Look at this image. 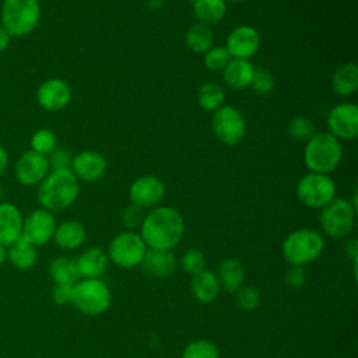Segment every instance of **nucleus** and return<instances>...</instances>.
Returning <instances> with one entry per match:
<instances>
[{
    "instance_id": "nucleus-10",
    "label": "nucleus",
    "mask_w": 358,
    "mask_h": 358,
    "mask_svg": "<svg viewBox=\"0 0 358 358\" xmlns=\"http://www.w3.org/2000/svg\"><path fill=\"white\" fill-rule=\"evenodd\" d=\"M213 133L225 145L239 144L246 136L245 116L235 106L222 105L213 115Z\"/></svg>"
},
{
    "instance_id": "nucleus-43",
    "label": "nucleus",
    "mask_w": 358,
    "mask_h": 358,
    "mask_svg": "<svg viewBox=\"0 0 358 358\" xmlns=\"http://www.w3.org/2000/svg\"><path fill=\"white\" fill-rule=\"evenodd\" d=\"M8 161H10L8 152H7V150L0 144V176L6 172V169H7V166H8Z\"/></svg>"
},
{
    "instance_id": "nucleus-27",
    "label": "nucleus",
    "mask_w": 358,
    "mask_h": 358,
    "mask_svg": "<svg viewBox=\"0 0 358 358\" xmlns=\"http://www.w3.org/2000/svg\"><path fill=\"white\" fill-rule=\"evenodd\" d=\"M192 6L197 22L207 27L218 24L227 14V3L224 0H197Z\"/></svg>"
},
{
    "instance_id": "nucleus-14",
    "label": "nucleus",
    "mask_w": 358,
    "mask_h": 358,
    "mask_svg": "<svg viewBox=\"0 0 358 358\" xmlns=\"http://www.w3.org/2000/svg\"><path fill=\"white\" fill-rule=\"evenodd\" d=\"M73 96L70 84L63 78H48L36 90L38 105L48 112H59L64 109Z\"/></svg>"
},
{
    "instance_id": "nucleus-26",
    "label": "nucleus",
    "mask_w": 358,
    "mask_h": 358,
    "mask_svg": "<svg viewBox=\"0 0 358 358\" xmlns=\"http://www.w3.org/2000/svg\"><path fill=\"white\" fill-rule=\"evenodd\" d=\"M331 88L340 96H351L358 90V66L354 62L341 64L331 77Z\"/></svg>"
},
{
    "instance_id": "nucleus-6",
    "label": "nucleus",
    "mask_w": 358,
    "mask_h": 358,
    "mask_svg": "<svg viewBox=\"0 0 358 358\" xmlns=\"http://www.w3.org/2000/svg\"><path fill=\"white\" fill-rule=\"evenodd\" d=\"M110 289L99 278H84L74 284L71 303L85 316L102 315L110 306Z\"/></svg>"
},
{
    "instance_id": "nucleus-30",
    "label": "nucleus",
    "mask_w": 358,
    "mask_h": 358,
    "mask_svg": "<svg viewBox=\"0 0 358 358\" xmlns=\"http://www.w3.org/2000/svg\"><path fill=\"white\" fill-rule=\"evenodd\" d=\"M225 101V91L217 83H206L197 92V103L207 112L218 110Z\"/></svg>"
},
{
    "instance_id": "nucleus-19",
    "label": "nucleus",
    "mask_w": 358,
    "mask_h": 358,
    "mask_svg": "<svg viewBox=\"0 0 358 358\" xmlns=\"http://www.w3.org/2000/svg\"><path fill=\"white\" fill-rule=\"evenodd\" d=\"M141 266L147 274L157 278H166L176 268V257L172 250L147 249Z\"/></svg>"
},
{
    "instance_id": "nucleus-45",
    "label": "nucleus",
    "mask_w": 358,
    "mask_h": 358,
    "mask_svg": "<svg viewBox=\"0 0 358 358\" xmlns=\"http://www.w3.org/2000/svg\"><path fill=\"white\" fill-rule=\"evenodd\" d=\"M148 6H150V8H152V10L161 8V7L164 6V0H148Z\"/></svg>"
},
{
    "instance_id": "nucleus-31",
    "label": "nucleus",
    "mask_w": 358,
    "mask_h": 358,
    "mask_svg": "<svg viewBox=\"0 0 358 358\" xmlns=\"http://www.w3.org/2000/svg\"><path fill=\"white\" fill-rule=\"evenodd\" d=\"M29 144L32 151L48 157L57 147V137L52 130L43 127L34 131Z\"/></svg>"
},
{
    "instance_id": "nucleus-33",
    "label": "nucleus",
    "mask_w": 358,
    "mask_h": 358,
    "mask_svg": "<svg viewBox=\"0 0 358 358\" xmlns=\"http://www.w3.org/2000/svg\"><path fill=\"white\" fill-rule=\"evenodd\" d=\"M182 358H218V350L208 340H194L185 347Z\"/></svg>"
},
{
    "instance_id": "nucleus-28",
    "label": "nucleus",
    "mask_w": 358,
    "mask_h": 358,
    "mask_svg": "<svg viewBox=\"0 0 358 358\" xmlns=\"http://www.w3.org/2000/svg\"><path fill=\"white\" fill-rule=\"evenodd\" d=\"M187 48L194 53H206L214 46V32L210 27L196 22L185 34Z\"/></svg>"
},
{
    "instance_id": "nucleus-29",
    "label": "nucleus",
    "mask_w": 358,
    "mask_h": 358,
    "mask_svg": "<svg viewBox=\"0 0 358 358\" xmlns=\"http://www.w3.org/2000/svg\"><path fill=\"white\" fill-rule=\"evenodd\" d=\"M49 275L55 284H76L80 274L76 264V260L60 256L50 262Z\"/></svg>"
},
{
    "instance_id": "nucleus-7",
    "label": "nucleus",
    "mask_w": 358,
    "mask_h": 358,
    "mask_svg": "<svg viewBox=\"0 0 358 358\" xmlns=\"http://www.w3.org/2000/svg\"><path fill=\"white\" fill-rule=\"evenodd\" d=\"M355 213L357 210L350 200L334 197L329 204L320 208V228L327 236L344 238L354 228Z\"/></svg>"
},
{
    "instance_id": "nucleus-21",
    "label": "nucleus",
    "mask_w": 358,
    "mask_h": 358,
    "mask_svg": "<svg viewBox=\"0 0 358 358\" xmlns=\"http://www.w3.org/2000/svg\"><path fill=\"white\" fill-rule=\"evenodd\" d=\"M80 277L98 278L108 267V256L99 248H88L76 259Z\"/></svg>"
},
{
    "instance_id": "nucleus-38",
    "label": "nucleus",
    "mask_w": 358,
    "mask_h": 358,
    "mask_svg": "<svg viewBox=\"0 0 358 358\" xmlns=\"http://www.w3.org/2000/svg\"><path fill=\"white\" fill-rule=\"evenodd\" d=\"M144 208L130 203L123 211H122V224L127 228V231H134L141 227V222L144 220Z\"/></svg>"
},
{
    "instance_id": "nucleus-2",
    "label": "nucleus",
    "mask_w": 358,
    "mask_h": 358,
    "mask_svg": "<svg viewBox=\"0 0 358 358\" xmlns=\"http://www.w3.org/2000/svg\"><path fill=\"white\" fill-rule=\"evenodd\" d=\"M80 193V180L71 169L50 171L38 185L36 197L42 208L55 213L69 208L77 200Z\"/></svg>"
},
{
    "instance_id": "nucleus-4",
    "label": "nucleus",
    "mask_w": 358,
    "mask_h": 358,
    "mask_svg": "<svg viewBox=\"0 0 358 358\" xmlns=\"http://www.w3.org/2000/svg\"><path fill=\"white\" fill-rule=\"evenodd\" d=\"M39 21V0H3L0 25L11 38H22L32 34Z\"/></svg>"
},
{
    "instance_id": "nucleus-34",
    "label": "nucleus",
    "mask_w": 358,
    "mask_h": 358,
    "mask_svg": "<svg viewBox=\"0 0 358 358\" xmlns=\"http://www.w3.org/2000/svg\"><path fill=\"white\" fill-rule=\"evenodd\" d=\"M231 59L225 46H213L204 53V67L210 71H222Z\"/></svg>"
},
{
    "instance_id": "nucleus-8",
    "label": "nucleus",
    "mask_w": 358,
    "mask_h": 358,
    "mask_svg": "<svg viewBox=\"0 0 358 358\" xmlns=\"http://www.w3.org/2000/svg\"><path fill=\"white\" fill-rule=\"evenodd\" d=\"M298 200L308 208H323L336 197V183L326 173L303 175L295 189Z\"/></svg>"
},
{
    "instance_id": "nucleus-9",
    "label": "nucleus",
    "mask_w": 358,
    "mask_h": 358,
    "mask_svg": "<svg viewBox=\"0 0 358 358\" xmlns=\"http://www.w3.org/2000/svg\"><path fill=\"white\" fill-rule=\"evenodd\" d=\"M147 249L148 248L140 234L134 231H123L115 235L110 241L108 257L120 268H131L141 264Z\"/></svg>"
},
{
    "instance_id": "nucleus-16",
    "label": "nucleus",
    "mask_w": 358,
    "mask_h": 358,
    "mask_svg": "<svg viewBox=\"0 0 358 358\" xmlns=\"http://www.w3.org/2000/svg\"><path fill=\"white\" fill-rule=\"evenodd\" d=\"M260 48V35L252 25H239L234 28L228 38L225 49L232 59L249 60Z\"/></svg>"
},
{
    "instance_id": "nucleus-3",
    "label": "nucleus",
    "mask_w": 358,
    "mask_h": 358,
    "mask_svg": "<svg viewBox=\"0 0 358 358\" xmlns=\"http://www.w3.org/2000/svg\"><path fill=\"white\" fill-rule=\"evenodd\" d=\"M341 158V141L329 131H316L305 143L303 162L310 172L329 175L338 166Z\"/></svg>"
},
{
    "instance_id": "nucleus-35",
    "label": "nucleus",
    "mask_w": 358,
    "mask_h": 358,
    "mask_svg": "<svg viewBox=\"0 0 358 358\" xmlns=\"http://www.w3.org/2000/svg\"><path fill=\"white\" fill-rule=\"evenodd\" d=\"M235 302L236 305L245 310V312H252L255 310L259 303H260V295L257 289L252 285H242L238 288L235 292Z\"/></svg>"
},
{
    "instance_id": "nucleus-37",
    "label": "nucleus",
    "mask_w": 358,
    "mask_h": 358,
    "mask_svg": "<svg viewBox=\"0 0 358 358\" xmlns=\"http://www.w3.org/2000/svg\"><path fill=\"white\" fill-rule=\"evenodd\" d=\"M180 266L185 273L194 275L206 268V257L203 252L197 249H189L182 255Z\"/></svg>"
},
{
    "instance_id": "nucleus-48",
    "label": "nucleus",
    "mask_w": 358,
    "mask_h": 358,
    "mask_svg": "<svg viewBox=\"0 0 358 358\" xmlns=\"http://www.w3.org/2000/svg\"><path fill=\"white\" fill-rule=\"evenodd\" d=\"M224 1H225V3H227V1H231V3H239V1H243V0H224Z\"/></svg>"
},
{
    "instance_id": "nucleus-24",
    "label": "nucleus",
    "mask_w": 358,
    "mask_h": 358,
    "mask_svg": "<svg viewBox=\"0 0 358 358\" xmlns=\"http://www.w3.org/2000/svg\"><path fill=\"white\" fill-rule=\"evenodd\" d=\"M7 260L21 271L29 270L36 264L38 252L36 246L32 245L22 235L7 248Z\"/></svg>"
},
{
    "instance_id": "nucleus-17",
    "label": "nucleus",
    "mask_w": 358,
    "mask_h": 358,
    "mask_svg": "<svg viewBox=\"0 0 358 358\" xmlns=\"http://www.w3.org/2000/svg\"><path fill=\"white\" fill-rule=\"evenodd\" d=\"M70 169L78 180L95 182L103 176L106 171V159L98 151L85 150L73 157Z\"/></svg>"
},
{
    "instance_id": "nucleus-22",
    "label": "nucleus",
    "mask_w": 358,
    "mask_h": 358,
    "mask_svg": "<svg viewBox=\"0 0 358 358\" xmlns=\"http://www.w3.org/2000/svg\"><path fill=\"white\" fill-rule=\"evenodd\" d=\"M215 275H217L221 289H224L229 294H235L238 291V288L243 285L245 268H243V264L238 259L228 257L220 263Z\"/></svg>"
},
{
    "instance_id": "nucleus-47",
    "label": "nucleus",
    "mask_w": 358,
    "mask_h": 358,
    "mask_svg": "<svg viewBox=\"0 0 358 358\" xmlns=\"http://www.w3.org/2000/svg\"><path fill=\"white\" fill-rule=\"evenodd\" d=\"M1 199H3V187L0 185V203H1Z\"/></svg>"
},
{
    "instance_id": "nucleus-5",
    "label": "nucleus",
    "mask_w": 358,
    "mask_h": 358,
    "mask_svg": "<svg viewBox=\"0 0 358 358\" xmlns=\"http://www.w3.org/2000/svg\"><path fill=\"white\" fill-rule=\"evenodd\" d=\"M324 248V239L313 228H299L288 234L282 242V256L289 266H305L316 260Z\"/></svg>"
},
{
    "instance_id": "nucleus-49",
    "label": "nucleus",
    "mask_w": 358,
    "mask_h": 358,
    "mask_svg": "<svg viewBox=\"0 0 358 358\" xmlns=\"http://www.w3.org/2000/svg\"><path fill=\"white\" fill-rule=\"evenodd\" d=\"M187 1H189V3H192V4H193V3H196V1H197V0H187Z\"/></svg>"
},
{
    "instance_id": "nucleus-20",
    "label": "nucleus",
    "mask_w": 358,
    "mask_h": 358,
    "mask_svg": "<svg viewBox=\"0 0 358 358\" xmlns=\"http://www.w3.org/2000/svg\"><path fill=\"white\" fill-rule=\"evenodd\" d=\"M87 236V229L83 222L76 220H67L56 225L53 241L63 250H76L78 249Z\"/></svg>"
},
{
    "instance_id": "nucleus-32",
    "label": "nucleus",
    "mask_w": 358,
    "mask_h": 358,
    "mask_svg": "<svg viewBox=\"0 0 358 358\" xmlns=\"http://www.w3.org/2000/svg\"><path fill=\"white\" fill-rule=\"evenodd\" d=\"M315 133V123L308 116H295L288 124L289 137L299 143H306Z\"/></svg>"
},
{
    "instance_id": "nucleus-44",
    "label": "nucleus",
    "mask_w": 358,
    "mask_h": 358,
    "mask_svg": "<svg viewBox=\"0 0 358 358\" xmlns=\"http://www.w3.org/2000/svg\"><path fill=\"white\" fill-rule=\"evenodd\" d=\"M347 252L351 256V259L355 262L357 260V253H358V248H357V241L351 239V242L347 246Z\"/></svg>"
},
{
    "instance_id": "nucleus-42",
    "label": "nucleus",
    "mask_w": 358,
    "mask_h": 358,
    "mask_svg": "<svg viewBox=\"0 0 358 358\" xmlns=\"http://www.w3.org/2000/svg\"><path fill=\"white\" fill-rule=\"evenodd\" d=\"M11 43V36L6 32V29L0 25V53L6 52Z\"/></svg>"
},
{
    "instance_id": "nucleus-40",
    "label": "nucleus",
    "mask_w": 358,
    "mask_h": 358,
    "mask_svg": "<svg viewBox=\"0 0 358 358\" xmlns=\"http://www.w3.org/2000/svg\"><path fill=\"white\" fill-rule=\"evenodd\" d=\"M73 288H74V284H55L50 294L52 301L59 306L71 303Z\"/></svg>"
},
{
    "instance_id": "nucleus-46",
    "label": "nucleus",
    "mask_w": 358,
    "mask_h": 358,
    "mask_svg": "<svg viewBox=\"0 0 358 358\" xmlns=\"http://www.w3.org/2000/svg\"><path fill=\"white\" fill-rule=\"evenodd\" d=\"M7 260V248L0 245V264H3Z\"/></svg>"
},
{
    "instance_id": "nucleus-25",
    "label": "nucleus",
    "mask_w": 358,
    "mask_h": 358,
    "mask_svg": "<svg viewBox=\"0 0 358 358\" xmlns=\"http://www.w3.org/2000/svg\"><path fill=\"white\" fill-rule=\"evenodd\" d=\"M255 67L249 60L231 59L222 70L224 83L232 90H243L250 85Z\"/></svg>"
},
{
    "instance_id": "nucleus-18",
    "label": "nucleus",
    "mask_w": 358,
    "mask_h": 358,
    "mask_svg": "<svg viewBox=\"0 0 358 358\" xmlns=\"http://www.w3.org/2000/svg\"><path fill=\"white\" fill-rule=\"evenodd\" d=\"M24 217L20 208L10 203H0V245L8 248L22 235Z\"/></svg>"
},
{
    "instance_id": "nucleus-41",
    "label": "nucleus",
    "mask_w": 358,
    "mask_h": 358,
    "mask_svg": "<svg viewBox=\"0 0 358 358\" xmlns=\"http://www.w3.org/2000/svg\"><path fill=\"white\" fill-rule=\"evenodd\" d=\"M306 281V271L302 266H289V268L285 273V282L289 287L299 288Z\"/></svg>"
},
{
    "instance_id": "nucleus-36",
    "label": "nucleus",
    "mask_w": 358,
    "mask_h": 358,
    "mask_svg": "<svg viewBox=\"0 0 358 358\" xmlns=\"http://www.w3.org/2000/svg\"><path fill=\"white\" fill-rule=\"evenodd\" d=\"M274 85H275V81H274V77L273 74L266 70V69H255L253 71V77H252V81H250V85L252 90L259 94V95H267L270 94L273 90H274Z\"/></svg>"
},
{
    "instance_id": "nucleus-13",
    "label": "nucleus",
    "mask_w": 358,
    "mask_h": 358,
    "mask_svg": "<svg viewBox=\"0 0 358 358\" xmlns=\"http://www.w3.org/2000/svg\"><path fill=\"white\" fill-rule=\"evenodd\" d=\"M166 186L162 179L154 175H144L131 182L129 187V199L141 208H154L165 197Z\"/></svg>"
},
{
    "instance_id": "nucleus-11",
    "label": "nucleus",
    "mask_w": 358,
    "mask_h": 358,
    "mask_svg": "<svg viewBox=\"0 0 358 358\" xmlns=\"http://www.w3.org/2000/svg\"><path fill=\"white\" fill-rule=\"evenodd\" d=\"M329 133L336 138L354 140L358 137V106L354 102H340L327 115Z\"/></svg>"
},
{
    "instance_id": "nucleus-12",
    "label": "nucleus",
    "mask_w": 358,
    "mask_h": 358,
    "mask_svg": "<svg viewBox=\"0 0 358 358\" xmlns=\"http://www.w3.org/2000/svg\"><path fill=\"white\" fill-rule=\"evenodd\" d=\"M56 218L53 213L45 208H35L22 221V236L35 246H43L50 239L56 229Z\"/></svg>"
},
{
    "instance_id": "nucleus-15",
    "label": "nucleus",
    "mask_w": 358,
    "mask_h": 358,
    "mask_svg": "<svg viewBox=\"0 0 358 358\" xmlns=\"http://www.w3.org/2000/svg\"><path fill=\"white\" fill-rule=\"evenodd\" d=\"M50 172V165L46 155L32 150L25 151L14 166L15 179L24 186H38Z\"/></svg>"
},
{
    "instance_id": "nucleus-1",
    "label": "nucleus",
    "mask_w": 358,
    "mask_h": 358,
    "mask_svg": "<svg viewBox=\"0 0 358 358\" xmlns=\"http://www.w3.org/2000/svg\"><path fill=\"white\" fill-rule=\"evenodd\" d=\"M182 214L169 206H157L144 215L140 236L148 249L172 250L183 238Z\"/></svg>"
},
{
    "instance_id": "nucleus-23",
    "label": "nucleus",
    "mask_w": 358,
    "mask_h": 358,
    "mask_svg": "<svg viewBox=\"0 0 358 358\" xmlns=\"http://www.w3.org/2000/svg\"><path fill=\"white\" fill-rule=\"evenodd\" d=\"M190 291H192V295L194 296V299L199 301L200 303H210L218 296L221 287H220L215 273L204 268L203 271H200L192 277Z\"/></svg>"
},
{
    "instance_id": "nucleus-39",
    "label": "nucleus",
    "mask_w": 358,
    "mask_h": 358,
    "mask_svg": "<svg viewBox=\"0 0 358 358\" xmlns=\"http://www.w3.org/2000/svg\"><path fill=\"white\" fill-rule=\"evenodd\" d=\"M71 152L66 148L62 147H56L49 155H48V161L50 165V171H57V169H70L71 166V161H73Z\"/></svg>"
}]
</instances>
